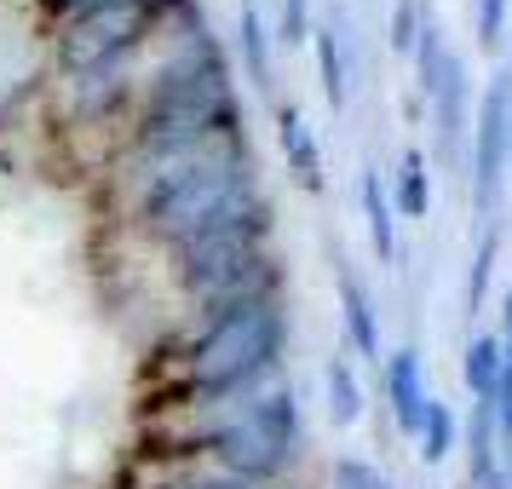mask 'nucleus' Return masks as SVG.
I'll use <instances>...</instances> for the list:
<instances>
[{"instance_id":"1","label":"nucleus","mask_w":512,"mask_h":489,"mask_svg":"<svg viewBox=\"0 0 512 489\" xmlns=\"http://www.w3.org/2000/svg\"><path fill=\"white\" fill-rule=\"evenodd\" d=\"M282 311L271 300H248V305H225L213 311L208 334L190 346V386L202 397H231V392H248L259 374H271L282 351Z\"/></svg>"},{"instance_id":"2","label":"nucleus","mask_w":512,"mask_h":489,"mask_svg":"<svg viewBox=\"0 0 512 489\" xmlns=\"http://www.w3.org/2000/svg\"><path fill=\"white\" fill-rule=\"evenodd\" d=\"M259 208V190H254V167H248V150L236 156H219V162L190 167L185 179H173L167 190H156L150 202H139V219L150 236L162 242H190V236L213 231L225 219H242V213Z\"/></svg>"},{"instance_id":"3","label":"nucleus","mask_w":512,"mask_h":489,"mask_svg":"<svg viewBox=\"0 0 512 489\" xmlns=\"http://www.w3.org/2000/svg\"><path fill=\"white\" fill-rule=\"evenodd\" d=\"M208 449L219 455V466L259 484V478H277L282 466L300 455V403L294 392H265V397H242L231 415L213 426Z\"/></svg>"},{"instance_id":"4","label":"nucleus","mask_w":512,"mask_h":489,"mask_svg":"<svg viewBox=\"0 0 512 489\" xmlns=\"http://www.w3.org/2000/svg\"><path fill=\"white\" fill-rule=\"evenodd\" d=\"M156 18V0H87L70 18V35H64V58L75 70H104V64H121L127 52L139 47V35Z\"/></svg>"},{"instance_id":"5","label":"nucleus","mask_w":512,"mask_h":489,"mask_svg":"<svg viewBox=\"0 0 512 489\" xmlns=\"http://www.w3.org/2000/svg\"><path fill=\"white\" fill-rule=\"evenodd\" d=\"M507 156H512V70H495L484 87V104H478V127H472V185H478V208H495Z\"/></svg>"},{"instance_id":"6","label":"nucleus","mask_w":512,"mask_h":489,"mask_svg":"<svg viewBox=\"0 0 512 489\" xmlns=\"http://www.w3.org/2000/svg\"><path fill=\"white\" fill-rule=\"evenodd\" d=\"M432 104H438V150L443 156H461V133H466V64L449 52L438 87H432Z\"/></svg>"},{"instance_id":"7","label":"nucleus","mask_w":512,"mask_h":489,"mask_svg":"<svg viewBox=\"0 0 512 489\" xmlns=\"http://www.w3.org/2000/svg\"><path fill=\"white\" fill-rule=\"evenodd\" d=\"M386 397H392V415L403 432H420V415H426V386H420V357L409 346L386 357Z\"/></svg>"},{"instance_id":"8","label":"nucleus","mask_w":512,"mask_h":489,"mask_svg":"<svg viewBox=\"0 0 512 489\" xmlns=\"http://www.w3.org/2000/svg\"><path fill=\"white\" fill-rule=\"evenodd\" d=\"M340 305H346V334H351V346H357V357L380 363V328H374V305H369V294H363V282H357V277H340Z\"/></svg>"},{"instance_id":"9","label":"nucleus","mask_w":512,"mask_h":489,"mask_svg":"<svg viewBox=\"0 0 512 489\" xmlns=\"http://www.w3.org/2000/svg\"><path fill=\"white\" fill-rule=\"evenodd\" d=\"M277 133H282V150H288V162H294V173H300L305 190L323 185V167H317V139H311V127H305V116L288 104L277 116Z\"/></svg>"},{"instance_id":"10","label":"nucleus","mask_w":512,"mask_h":489,"mask_svg":"<svg viewBox=\"0 0 512 489\" xmlns=\"http://www.w3.org/2000/svg\"><path fill=\"white\" fill-rule=\"evenodd\" d=\"M466 386H472V403H495V386H501V340L495 334H478L472 346H466Z\"/></svg>"},{"instance_id":"11","label":"nucleus","mask_w":512,"mask_h":489,"mask_svg":"<svg viewBox=\"0 0 512 489\" xmlns=\"http://www.w3.org/2000/svg\"><path fill=\"white\" fill-rule=\"evenodd\" d=\"M323 386H328V420L334 426H357L363 420V386H357V374H351L346 357H334L323 369Z\"/></svg>"},{"instance_id":"12","label":"nucleus","mask_w":512,"mask_h":489,"mask_svg":"<svg viewBox=\"0 0 512 489\" xmlns=\"http://www.w3.org/2000/svg\"><path fill=\"white\" fill-rule=\"evenodd\" d=\"M363 219H369V242L380 259L397 254V219H392V196L380 190V173H363Z\"/></svg>"},{"instance_id":"13","label":"nucleus","mask_w":512,"mask_h":489,"mask_svg":"<svg viewBox=\"0 0 512 489\" xmlns=\"http://www.w3.org/2000/svg\"><path fill=\"white\" fill-rule=\"evenodd\" d=\"M420 455L426 461H443L449 449H455V415H449V403H438V397H426V415H420Z\"/></svg>"},{"instance_id":"14","label":"nucleus","mask_w":512,"mask_h":489,"mask_svg":"<svg viewBox=\"0 0 512 489\" xmlns=\"http://www.w3.org/2000/svg\"><path fill=\"white\" fill-rule=\"evenodd\" d=\"M397 208L409 213V219H420V213L432 208V179H426V156H420V150L403 156V173H397Z\"/></svg>"},{"instance_id":"15","label":"nucleus","mask_w":512,"mask_h":489,"mask_svg":"<svg viewBox=\"0 0 512 489\" xmlns=\"http://www.w3.org/2000/svg\"><path fill=\"white\" fill-rule=\"evenodd\" d=\"M311 41H317V64H323V93H328V104L340 110V104H346V52H340V35L328 24V29H317Z\"/></svg>"},{"instance_id":"16","label":"nucleus","mask_w":512,"mask_h":489,"mask_svg":"<svg viewBox=\"0 0 512 489\" xmlns=\"http://www.w3.org/2000/svg\"><path fill=\"white\" fill-rule=\"evenodd\" d=\"M328 489H392V478L380 466L346 455V461H334V472H328Z\"/></svg>"},{"instance_id":"17","label":"nucleus","mask_w":512,"mask_h":489,"mask_svg":"<svg viewBox=\"0 0 512 489\" xmlns=\"http://www.w3.org/2000/svg\"><path fill=\"white\" fill-rule=\"evenodd\" d=\"M277 29H282L288 47L311 41V6H305V0H277Z\"/></svg>"},{"instance_id":"18","label":"nucleus","mask_w":512,"mask_h":489,"mask_svg":"<svg viewBox=\"0 0 512 489\" xmlns=\"http://www.w3.org/2000/svg\"><path fill=\"white\" fill-rule=\"evenodd\" d=\"M242 52H248V70H254V81L265 87V75H271V58H265V29H259L254 12H242Z\"/></svg>"},{"instance_id":"19","label":"nucleus","mask_w":512,"mask_h":489,"mask_svg":"<svg viewBox=\"0 0 512 489\" xmlns=\"http://www.w3.org/2000/svg\"><path fill=\"white\" fill-rule=\"evenodd\" d=\"M501 29H507V0H478V41L501 47Z\"/></svg>"},{"instance_id":"20","label":"nucleus","mask_w":512,"mask_h":489,"mask_svg":"<svg viewBox=\"0 0 512 489\" xmlns=\"http://www.w3.org/2000/svg\"><path fill=\"white\" fill-rule=\"evenodd\" d=\"M415 35H420V6H415V0H403V6H397V18H392V47L409 52V47H415Z\"/></svg>"},{"instance_id":"21","label":"nucleus","mask_w":512,"mask_h":489,"mask_svg":"<svg viewBox=\"0 0 512 489\" xmlns=\"http://www.w3.org/2000/svg\"><path fill=\"white\" fill-rule=\"evenodd\" d=\"M489 259H495V236H484V248H478V265H472V282H466V305H478V300H484Z\"/></svg>"},{"instance_id":"22","label":"nucleus","mask_w":512,"mask_h":489,"mask_svg":"<svg viewBox=\"0 0 512 489\" xmlns=\"http://www.w3.org/2000/svg\"><path fill=\"white\" fill-rule=\"evenodd\" d=\"M167 489H254V484H242V478H185V484H167Z\"/></svg>"},{"instance_id":"23","label":"nucleus","mask_w":512,"mask_h":489,"mask_svg":"<svg viewBox=\"0 0 512 489\" xmlns=\"http://www.w3.org/2000/svg\"><path fill=\"white\" fill-rule=\"evenodd\" d=\"M47 12H75V6H87V0H41Z\"/></svg>"},{"instance_id":"24","label":"nucleus","mask_w":512,"mask_h":489,"mask_svg":"<svg viewBox=\"0 0 512 489\" xmlns=\"http://www.w3.org/2000/svg\"><path fill=\"white\" fill-rule=\"evenodd\" d=\"M501 317H507V340H512V288H507V300H501Z\"/></svg>"}]
</instances>
